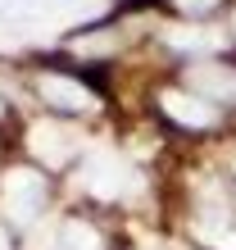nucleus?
I'll list each match as a JSON object with an SVG mask.
<instances>
[{
  "mask_svg": "<svg viewBox=\"0 0 236 250\" xmlns=\"http://www.w3.org/2000/svg\"><path fill=\"white\" fill-rule=\"evenodd\" d=\"M168 41L177 50H214L218 46V37L204 32V27H168Z\"/></svg>",
  "mask_w": 236,
  "mask_h": 250,
  "instance_id": "obj_8",
  "label": "nucleus"
},
{
  "mask_svg": "<svg viewBox=\"0 0 236 250\" xmlns=\"http://www.w3.org/2000/svg\"><path fill=\"white\" fill-rule=\"evenodd\" d=\"M0 9L5 14H27V9H37V0H0Z\"/></svg>",
  "mask_w": 236,
  "mask_h": 250,
  "instance_id": "obj_11",
  "label": "nucleus"
},
{
  "mask_svg": "<svg viewBox=\"0 0 236 250\" xmlns=\"http://www.w3.org/2000/svg\"><path fill=\"white\" fill-rule=\"evenodd\" d=\"M55 250H100V237H96V228H86V223H64Z\"/></svg>",
  "mask_w": 236,
  "mask_h": 250,
  "instance_id": "obj_7",
  "label": "nucleus"
},
{
  "mask_svg": "<svg viewBox=\"0 0 236 250\" xmlns=\"http://www.w3.org/2000/svg\"><path fill=\"white\" fill-rule=\"evenodd\" d=\"M196 237L200 241H209L214 250H236V214L227 209V200L218 205H204L200 218H196Z\"/></svg>",
  "mask_w": 236,
  "mask_h": 250,
  "instance_id": "obj_3",
  "label": "nucleus"
},
{
  "mask_svg": "<svg viewBox=\"0 0 236 250\" xmlns=\"http://www.w3.org/2000/svg\"><path fill=\"white\" fill-rule=\"evenodd\" d=\"M232 32H236V19H232Z\"/></svg>",
  "mask_w": 236,
  "mask_h": 250,
  "instance_id": "obj_13",
  "label": "nucleus"
},
{
  "mask_svg": "<svg viewBox=\"0 0 236 250\" xmlns=\"http://www.w3.org/2000/svg\"><path fill=\"white\" fill-rule=\"evenodd\" d=\"M159 105H164L177 123H186V127H209V123H214L209 100H200V96H186V91H164V96H159Z\"/></svg>",
  "mask_w": 236,
  "mask_h": 250,
  "instance_id": "obj_6",
  "label": "nucleus"
},
{
  "mask_svg": "<svg viewBox=\"0 0 236 250\" xmlns=\"http://www.w3.org/2000/svg\"><path fill=\"white\" fill-rule=\"evenodd\" d=\"M41 200H46V182L32 168H14L5 178V214H9V223H32L41 214Z\"/></svg>",
  "mask_w": 236,
  "mask_h": 250,
  "instance_id": "obj_1",
  "label": "nucleus"
},
{
  "mask_svg": "<svg viewBox=\"0 0 236 250\" xmlns=\"http://www.w3.org/2000/svg\"><path fill=\"white\" fill-rule=\"evenodd\" d=\"M41 96H46V105H55V109H96V96L86 91V86H78V82H68V78H59V73H46L41 78Z\"/></svg>",
  "mask_w": 236,
  "mask_h": 250,
  "instance_id": "obj_4",
  "label": "nucleus"
},
{
  "mask_svg": "<svg viewBox=\"0 0 236 250\" xmlns=\"http://www.w3.org/2000/svg\"><path fill=\"white\" fill-rule=\"evenodd\" d=\"M182 14H204V9H214V0H173Z\"/></svg>",
  "mask_w": 236,
  "mask_h": 250,
  "instance_id": "obj_10",
  "label": "nucleus"
},
{
  "mask_svg": "<svg viewBox=\"0 0 236 250\" xmlns=\"http://www.w3.org/2000/svg\"><path fill=\"white\" fill-rule=\"evenodd\" d=\"M191 82H196L200 91H218V96H227V91H232V78H218V68H200Z\"/></svg>",
  "mask_w": 236,
  "mask_h": 250,
  "instance_id": "obj_9",
  "label": "nucleus"
},
{
  "mask_svg": "<svg viewBox=\"0 0 236 250\" xmlns=\"http://www.w3.org/2000/svg\"><path fill=\"white\" fill-rule=\"evenodd\" d=\"M0 250H9V237H5V223H0Z\"/></svg>",
  "mask_w": 236,
  "mask_h": 250,
  "instance_id": "obj_12",
  "label": "nucleus"
},
{
  "mask_svg": "<svg viewBox=\"0 0 236 250\" xmlns=\"http://www.w3.org/2000/svg\"><path fill=\"white\" fill-rule=\"evenodd\" d=\"M27 146H32V155H41L46 164H64V159L73 155V137L64 127H55V123H32V132H27Z\"/></svg>",
  "mask_w": 236,
  "mask_h": 250,
  "instance_id": "obj_5",
  "label": "nucleus"
},
{
  "mask_svg": "<svg viewBox=\"0 0 236 250\" xmlns=\"http://www.w3.org/2000/svg\"><path fill=\"white\" fill-rule=\"evenodd\" d=\"M86 187H91L96 196L114 200V196H123V191H137V178L118 164V155L100 150V155H91V164H86Z\"/></svg>",
  "mask_w": 236,
  "mask_h": 250,
  "instance_id": "obj_2",
  "label": "nucleus"
}]
</instances>
